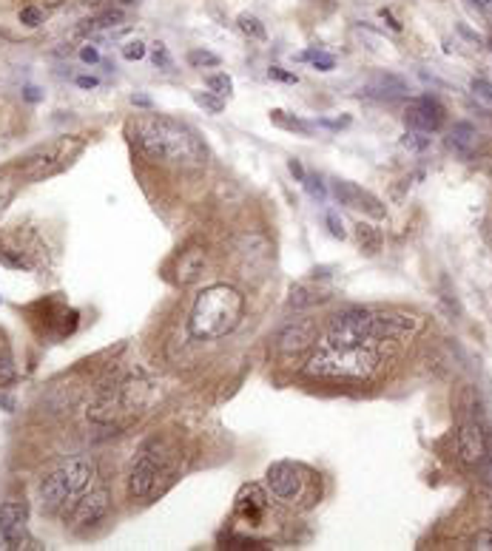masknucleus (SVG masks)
<instances>
[{
	"instance_id": "f257e3e1",
	"label": "nucleus",
	"mask_w": 492,
	"mask_h": 551,
	"mask_svg": "<svg viewBox=\"0 0 492 551\" xmlns=\"http://www.w3.org/2000/svg\"><path fill=\"white\" fill-rule=\"evenodd\" d=\"M131 140L157 162L196 168L205 162V145L188 126L165 117H140L131 123Z\"/></svg>"
},
{
	"instance_id": "f03ea898",
	"label": "nucleus",
	"mask_w": 492,
	"mask_h": 551,
	"mask_svg": "<svg viewBox=\"0 0 492 551\" xmlns=\"http://www.w3.org/2000/svg\"><path fill=\"white\" fill-rule=\"evenodd\" d=\"M245 315V296L231 284H211L193 301L188 333L196 341H217L239 327Z\"/></svg>"
},
{
	"instance_id": "7ed1b4c3",
	"label": "nucleus",
	"mask_w": 492,
	"mask_h": 551,
	"mask_svg": "<svg viewBox=\"0 0 492 551\" xmlns=\"http://www.w3.org/2000/svg\"><path fill=\"white\" fill-rule=\"evenodd\" d=\"M97 478V464L88 455H77L68 458L66 464H60L43 483H40V506L49 514L74 509V503L88 492V486Z\"/></svg>"
},
{
	"instance_id": "20e7f679",
	"label": "nucleus",
	"mask_w": 492,
	"mask_h": 551,
	"mask_svg": "<svg viewBox=\"0 0 492 551\" xmlns=\"http://www.w3.org/2000/svg\"><path fill=\"white\" fill-rule=\"evenodd\" d=\"M378 370V353L373 347H330L322 344L311 361L305 364V373L313 378H330V381H361L370 378Z\"/></svg>"
},
{
	"instance_id": "39448f33",
	"label": "nucleus",
	"mask_w": 492,
	"mask_h": 551,
	"mask_svg": "<svg viewBox=\"0 0 492 551\" xmlns=\"http://www.w3.org/2000/svg\"><path fill=\"white\" fill-rule=\"evenodd\" d=\"M80 151H83V143H80V140L60 137V140H54V143L40 145L37 151H32V154L23 159V165H18V174H20L23 179H29V182L49 179V176L60 174V171L71 162V157H77Z\"/></svg>"
},
{
	"instance_id": "423d86ee",
	"label": "nucleus",
	"mask_w": 492,
	"mask_h": 551,
	"mask_svg": "<svg viewBox=\"0 0 492 551\" xmlns=\"http://www.w3.org/2000/svg\"><path fill=\"white\" fill-rule=\"evenodd\" d=\"M361 329L364 341L376 347L378 341H396L410 339L421 329V318L413 313H396V310H361Z\"/></svg>"
},
{
	"instance_id": "0eeeda50",
	"label": "nucleus",
	"mask_w": 492,
	"mask_h": 551,
	"mask_svg": "<svg viewBox=\"0 0 492 551\" xmlns=\"http://www.w3.org/2000/svg\"><path fill=\"white\" fill-rule=\"evenodd\" d=\"M160 480H171V469H168V455H162V444L157 440H148L143 447L131 475H128V495L143 500V497H151L160 492Z\"/></svg>"
},
{
	"instance_id": "6e6552de",
	"label": "nucleus",
	"mask_w": 492,
	"mask_h": 551,
	"mask_svg": "<svg viewBox=\"0 0 492 551\" xmlns=\"http://www.w3.org/2000/svg\"><path fill=\"white\" fill-rule=\"evenodd\" d=\"M0 537L12 551H40L43 545L29 534L26 526V506L18 500H6L0 506Z\"/></svg>"
},
{
	"instance_id": "1a4fd4ad",
	"label": "nucleus",
	"mask_w": 492,
	"mask_h": 551,
	"mask_svg": "<svg viewBox=\"0 0 492 551\" xmlns=\"http://www.w3.org/2000/svg\"><path fill=\"white\" fill-rule=\"evenodd\" d=\"M316 341V324L308 318H290L276 336V347L282 356H296Z\"/></svg>"
},
{
	"instance_id": "9d476101",
	"label": "nucleus",
	"mask_w": 492,
	"mask_h": 551,
	"mask_svg": "<svg viewBox=\"0 0 492 551\" xmlns=\"http://www.w3.org/2000/svg\"><path fill=\"white\" fill-rule=\"evenodd\" d=\"M404 123L407 128L413 131H424V134H436L441 126H444V108L438 99L433 97H419L407 105V114H404Z\"/></svg>"
},
{
	"instance_id": "9b49d317",
	"label": "nucleus",
	"mask_w": 492,
	"mask_h": 551,
	"mask_svg": "<svg viewBox=\"0 0 492 551\" xmlns=\"http://www.w3.org/2000/svg\"><path fill=\"white\" fill-rule=\"evenodd\" d=\"M112 509V497L109 492L100 486V489H88L71 509V520L77 526H94V523H100Z\"/></svg>"
},
{
	"instance_id": "f8f14e48",
	"label": "nucleus",
	"mask_w": 492,
	"mask_h": 551,
	"mask_svg": "<svg viewBox=\"0 0 492 551\" xmlns=\"http://www.w3.org/2000/svg\"><path fill=\"white\" fill-rule=\"evenodd\" d=\"M333 196H336L342 205L353 207V210H364V213H370V216H384V205H381L370 190H364V188L347 182V179H333Z\"/></svg>"
},
{
	"instance_id": "ddd939ff",
	"label": "nucleus",
	"mask_w": 492,
	"mask_h": 551,
	"mask_svg": "<svg viewBox=\"0 0 492 551\" xmlns=\"http://www.w3.org/2000/svg\"><path fill=\"white\" fill-rule=\"evenodd\" d=\"M455 452L458 458L467 464V466H478L484 452H486V435L478 423H464L458 432H455Z\"/></svg>"
},
{
	"instance_id": "4468645a",
	"label": "nucleus",
	"mask_w": 492,
	"mask_h": 551,
	"mask_svg": "<svg viewBox=\"0 0 492 551\" xmlns=\"http://www.w3.org/2000/svg\"><path fill=\"white\" fill-rule=\"evenodd\" d=\"M268 486L270 492L279 497V500H293L299 495V486H302V478H299V469L287 464V461H279L268 469Z\"/></svg>"
},
{
	"instance_id": "2eb2a0df",
	"label": "nucleus",
	"mask_w": 492,
	"mask_h": 551,
	"mask_svg": "<svg viewBox=\"0 0 492 551\" xmlns=\"http://www.w3.org/2000/svg\"><path fill=\"white\" fill-rule=\"evenodd\" d=\"M234 509H236V514H239L242 520H248V523L256 526V523H262V517H265V511H268V497H265V492H262L256 483H248V486L239 489Z\"/></svg>"
},
{
	"instance_id": "dca6fc26",
	"label": "nucleus",
	"mask_w": 492,
	"mask_h": 551,
	"mask_svg": "<svg viewBox=\"0 0 492 551\" xmlns=\"http://www.w3.org/2000/svg\"><path fill=\"white\" fill-rule=\"evenodd\" d=\"M205 270V250L203 248H191L179 256L176 262V281L179 284H193Z\"/></svg>"
},
{
	"instance_id": "f3484780",
	"label": "nucleus",
	"mask_w": 492,
	"mask_h": 551,
	"mask_svg": "<svg viewBox=\"0 0 492 551\" xmlns=\"http://www.w3.org/2000/svg\"><path fill=\"white\" fill-rule=\"evenodd\" d=\"M447 145L452 154L458 157H469L472 154V145H475V128L469 123H455L450 137H447Z\"/></svg>"
},
{
	"instance_id": "a211bd4d",
	"label": "nucleus",
	"mask_w": 492,
	"mask_h": 551,
	"mask_svg": "<svg viewBox=\"0 0 492 551\" xmlns=\"http://www.w3.org/2000/svg\"><path fill=\"white\" fill-rule=\"evenodd\" d=\"M407 88H404V83L399 80V77H392V74H381V77H376L373 83H370V88H367V94L370 97H378V99H392V97H402Z\"/></svg>"
},
{
	"instance_id": "6ab92c4d",
	"label": "nucleus",
	"mask_w": 492,
	"mask_h": 551,
	"mask_svg": "<svg viewBox=\"0 0 492 551\" xmlns=\"http://www.w3.org/2000/svg\"><path fill=\"white\" fill-rule=\"evenodd\" d=\"M356 242H359V248L367 256H373V253L381 250V231L373 228V225H367V222H359L356 225Z\"/></svg>"
},
{
	"instance_id": "aec40b11",
	"label": "nucleus",
	"mask_w": 492,
	"mask_h": 551,
	"mask_svg": "<svg viewBox=\"0 0 492 551\" xmlns=\"http://www.w3.org/2000/svg\"><path fill=\"white\" fill-rule=\"evenodd\" d=\"M316 301H322V296L316 293V290H311V287H305V284H299V287H293L290 290V298H287V310H305V307H311V304H316Z\"/></svg>"
},
{
	"instance_id": "412c9836",
	"label": "nucleus",
	"mask_w": 492,
	"mask_h": 551,
	"mask_svg": "<svg viewBox=\"0 0 492 551\" xmlns=\"http://www.w3.org/2000/svg\"><path fill=\"white\" fill-rule=\"evenodd\" d=\"M270 120H273V126H279V128H284V131H296V134H311V126L305 123V120H299V117H290V114H284V111H270Z\"/></svg>"
},
{
	"instance_id": "4be33fe9",
	"label": "nucleus",
	"mask_w": 492,
	"mask_h": 551,
	"mask_svg": "<svg viewBox=\"0 0 492 551\" xmlns=\"http://www.w3.org/2000/svg\"><path fill=\"white\" fill-rule=\"evenodd\" d=\"M18 193V176L15 171H0V210H6L9 202Z\"/></svg>"
},
{
	"instance_id": "5701e85b",
	"label": "nucleus",
	"mask_w": 492,
	"mask_h": 551,
	"mask_svg": "<svg viewBox=\"0 0 492 551\" xmlns=\"http://www.w3.org/2000/svg\"><path fill=\"white\" fill-rule=\"evenodd\" d=\"M193 99H196V105H203L205 111H211V114H222L225 111V97H220L214 91H196Z\"/></svg>"
},
{
	"instance_id": "b1692460",
	"label": "nucleus",
	"mask_w": 492,
	"mask_h": 551,
	"mask_svg": "<svg viewBox=\"0 0 492 551\" xmlns=\"http://www.w3.org/2000/svg\"><path fill=\"white\" fill-rule=\"evenodd\" d=\"M239 32L245 35V37H251V40H265L268 37V32H265V26L259 23V18H253V15H239Z\"/></svg>"
},
{
	"instance_id": "393cba45",
	"label": "nucleus",
	"mask_w": 492,
	"mask_h": 551,
	"mask_svg": "<svg viewBox=\"0 0 492 551\" xmlns=\"http://www.w3.org/2000/svg\"><path fill=\"white\" fill-rule=\"evenodd\" d=\"M188 63L193 68H217L220 57L214 52H205V49H193V52H188Z\"/></svg>"
},
{
	"instance_id": "a878e982",
	"label": "nucleus",
	"mask_w": 492,
	"mask_h": 551,
	"mask_svg": "<svg viewBox=\"0 0 492 551\" xmlns=\"http://www.w3.org/2000/svg\"><path fill=\"white\" fill-rule=\"evenodd\" d=\"M299 60H311V63H313V68H319V71H330V68L336 66L333 54H325V52H319V49L302 52V54H299Z\"/></svg>"
},
{
	"instance_id": "bb28decb",
	"label": "nucleus",
	"mask_w": 492,
	"mask_h": 551,
	"mask_svg": "<svg viewBox=\"0 0 492 551\" xmlns=\"http://www.w3.org/2000/svg\"><path fill=\"white\" fill-rule=\"evenodd\" d=\"M208 88L214 91V94H220V97H231L234 94V80L228 77V74H211L208 77Z\"/></svg>"
},
{
	"instance_id": "cd10ccee",
	"label": "nucleus",
	"mask_w": 492,
	"mask_h": 551,
	"mask_svg": "<svg viewBox=\"0 0 492 551\" xmlns=\"http://www.w3.org/2000/svg\"><path fill=\"white\" fill-rule=\"evenodd\" d=\"M402 145H407V148H413V151H427L430 148V134H424V131H407L404 134V140H402Z\"/></svg>"
},
{
	"instance_id": "c85d7f7f",
	"label": "nucleus",
	"mask_w": 492,
	"mask_h": 551,
	"mask_svg": "<svg viewBox=\"0 0 492 551\" xmlns=\"http://www.w3.org/2000/svg\"><path fill=\"white\" fill-rule=\"evenodd\" d=\"M478 469H481L484 480H486V483L492 486V435H486V452H484V458H481Z\"/></svg>"
},
{
	"instance_id": "c756f323",
	"label": "nucleus",
	"mask_w": 492,
	"mask_h": 551,
	"mask_svg": "<svg viewBox=\"0 0 492 551\" xmlns=\"http://www.w3.org/2000/svg\"><path fill=\"white\" fill-rule=\"evenodd\" d=\"M20 23L29 26V29H35V26L43 23V12L37 6H26V9H20Z\"/></svg>"
},
{
	"instance_id": "7c9ffc66",
	"label": "nucleus",
	"mask_w": 492,
	"mask_h": 551,
	"mask_svg": "<svg viewBox=\"0 0 492 551\" xmlns=\"http://www.w3.org/2000/svg\"><path fill=\"white\" fill-rule=\"evenodd\" d=\"M12 378H15V364H12V356L4 353V356H0V387L9 384Z\"/></svg>"
},
{
	"instance_id": "2f4dec72",
	"label": "nucleus",
	"mask_w": 492,
	"mask_h": 551,
	"mask_svg": "<svg viewBox=\"0 0 492 551\" xmlns=\"http://www.w3.org/2000/svg\"><path fill=\"white\" fill-rule=\"evenodd\" d=\"M123 57L126 60H143L145 57V43L143 40H131L123 46Z\"/></svg>"
},
{
	"instance_id": "473e14b6",
	"label": "nucleus",
	"mask_w": 492,
	"mask_h": 551,
	"mask_svg": "<svg viewBox=\"0 0 492 551\" xmlns=\"http://www.w3.org/2000/svg\"><path fill=\"white\" fill-rule=\"evenodd\" d=\"M154 66L157 68H162V71H168L171 68V54H168V49L162 46V43H154Z\"/></svg>"
},
{
	"instance_id": "72a5a7b5",
	"label": "nucleus",
	"mask_w": 492,
	"mask_h": 551,
	"mask_svg": "<svg viewBox=\"0 0 492 551\" xmlns=\"http://www.w3.org/2000/svg\"><path fill=\"white\" fill-rule=\"evenodd\" d=\"M472 91H475V97H481V99H486V102H492V83H486V80H472Z\"/></svg>"
},
{
	"instance_id": "f704fd0d",
	"label": "nucleus",
	"mask_w": 492,
	"mask_h": 551,
	"mask_svg": "<svg viewBox=\"0 0 492 551\" xmlns=\"http://www.w3.org/2000/svg\"><path fill=\"white\" fill-rule=\"evenodd\" d=\"M325 225H328V231L336 236V239H344V228H342V219L336 216V213H328L325 216Z\"/></svg>"
},
{
	"instance_id": "c9c22d12",
	"label": "nucleus",
	"mask_w": 492,
	"mask_h": 551,
	"mask_svg": "<svg viewBox=\"0 0 492 551\" xmlns=\"http://www.w3.org/2000/svg\"><path fill=\"white\" fill-rule=\"evenodd\" d=\"M302 185L308 188V193H311V196L325 199V185H322V179H319V176H305V182H302Z\"/></svg>"
},
{
	"instance_id": "e433bc0d",
	"label": "nucleus",
	"mask_w": 492,
	"mask_h": 551,
	"mask_svg": "<svg viewBox=\"0 0 492 551\" xmlns=\"http://www.w3.org/2000/svg\"><path fill=\"white\" fill-rule=\"evenodd\" d=\"M475 548H478V551H492V528H489V531H481V534L475 537Z\"/></svg>"
},
{
	"instance_id": "4c0bfd02",
	"label": "nucleus",
	"mask_w": 492,
	"mask_h": 551,
	"mask_svg": "<svg viewBox=\"0 0 492 551\" xmlns=\"http://www.w3.org/2000/svg\"><path fill=\"white\" fill-rule=\"evenodd\" d=\"M268 74H270L273 80H282V83H296V80H299L296 74H290V71H284V68H279V66H273Z\"/></svg>"
},
{
	"instance_id": "58836bf2",
	"label": "nucleus",
	"mask_w": 492,
	"mask_h": 551,
	"mask_svg": "<svg viewBox=\"0 0 492 551\" xmlns=\"http://www.w3.org/2000/svg\"><path fill=\"white\" fill-rule=\"evenodd\" d=\"M287 168H290V174L296 176L299 182H305V176H308V174H305V168H302V162H299V159H290V165H287Z\"/></svg>"
},
{
	"instance_id": "ea45409f",
	"label": "nucleus",
	"mask_w": 492,
	"mask_h": 551,
	"mask_svg": "<svg viewBox=\"0 0 492 551\" xmlns=\"http://www.w3.org/2000/svg\"><path fill=\"white\" fill-rule=\"evenodd\" d=\"M80 57H83L85 63H97V60H100V54H97L94 46H83V49H80Z\"/></svg>"
},
{
	"instance_id": "a19ab883",
	"label": "nucleus",
	"mask_w": 492,
	"mask_h": 551,
	"mask_svg": "<svg viewBox=\"0 0 492 551\" xmlns=\"http://www.w3.org/2000/svg\"><path fill=\"white\" fill-rule=\"evenodd\" d=\"M77 85L80 88H97V77H85L83 74V77H77Z\"/></svg>"
},
{
	"instance_id": "79ce46f5",
	"label": "nucleus",
	"mask_w": 492,
	"mask_h": 551,
	"mask_svg": "<svg viewBox=\"0 0 492 551\" xmlns=\"http://www.w3.org/2000/svg\"><path fill=\"white\" fill-rule=\"evenodd\" d=\"M472 4H475L478 9H484L486 15H492V0H472Z\"/></svg>"
},
{
	"instance_id": "37998d69",
	"label": "nucleus",
	"mask_w": 492,
	"mask_h": 551,
	"mask_svg": "<svg viewBox=\"0 0 492 551\" xmlns=\"http://www.w3.org/2000/svg\"><path fill=\"white\" fill-rule=\"evenodd\" d=\"M131 102H134V105H143V108H148V105H151V99H148V97H143V94L131 97Z\"/></svg>"
},
{
	"instance_id": "c03bdc74",
	"label": "nucleus",
	"mask_w": 492,
	"mask_h": 551,
	"mask_svg": "<svg viewBox=\"0 0 492 551\" xmlns=\"http://www.w3.org/2000/svg\"><path fill=\"white\" fill-rule=\"evenodd\" d=\"M37 97H40V94H37V88H26V99H32V102H35Z\"/></svg>"
},
{
	"instance_id": "a18cd8bd",
	"label": "nucleus",
	"mask_w": 492,
	"mask_h": 551,
	"mask_svg": "<svg viewBox=\"0 0 492 551\" xmlns=\"http://www.w3.org/2000/svg\"><path fill=\"white\" fill-rule=\"evenodd\" d=\"M117 4H120V6H134L137 0H117Z\"/></svg>"
}]
</instances>
